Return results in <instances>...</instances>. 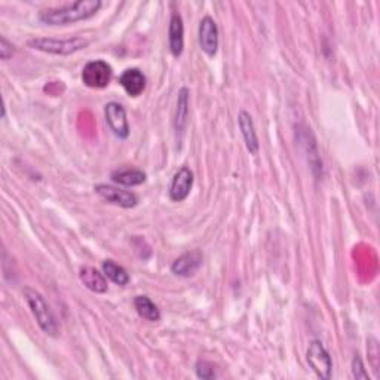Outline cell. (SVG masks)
I'll use <instances>...</instances> for the list:
<instances>
[{
	"instance_id": "obj_9",
	"label": "cell",
	"mask_w": 380,
	"mask_h": 380,
	"mask_svg": "<svg viewBox=\"0 0 380 380\" xmlns=\"http://www.w3.org/2000/svg\"><path fill=\"white\" fill-rule=\"evenodd\" d=\"M193 188V172L188 166L181 168L174 174L170 184V198L174 202H183L186 199Z\"/></svg>"
},
{
	"instance_id": "obj_6",
	"label": "cell",
	"mask_w": 380,
	"mask_h": 380,
	"mask_svg": "<svg viewBox=\"0 0 380 380\" xmlns=\"http://www.w3.org/2000/svg\"><path fill=\"white\" fill-rule=\"evenodd\" d=\"M104 116L106 122L118 138L120 140H125L129 135V124L126 119V112L122 104L116 103V101H110L104 107Z\"/></svg>"
},
{
	"instance_id": "obj_4",
	"label": "cell",
	"mask_w": 380,
	"mask_h": 380,
	"mask_svg": "<svg viewBox=\"0 0 380 380\" xmlns=\"http://www.w3.org/2000/svg\"><path fill=\"white\" fill-rule=\"evenodd\" d=\"M306 359H308V364L311 366L313 372L317 373L318 377H321L324 380L331 379L333 361H331L328 350L324 348V345L320 340H312L309 343Z\"/></svg>"
},
{
	"instance_id": "obj_1",
	"label": "cell",
	"mask_w": 380,
	"mask_h": 380,
	"mask_svg": "<svg viewBox=\"0 0 380 380\" xmlns=\"http://www.w3.org/2000/svg\"><path fill=\"white\" fill-rule=\"evenodd\" d=\"M100 0H78V2L42 11L39 20L46 25H69L94 16L101 8Z\"/></svg>"
},
{
	"instance_id": "obj_15",
	"label": "cell",
	"mask_w": 380,
	"mask_h": 380,
	"mask_svg": "<svg viewBox=\"0 0 380 380\" xmlns=\"http://www.w3.org/2000/svg\"><path fill=\"white\" fill-rule=\"evenodd\" d=\"M168 45L174 57H180L184 49V25L180 14H172L168 29Z\"/></svg>"
},
{
	"instance_id": "obj_7",
	"label": "cell",
	"mask_w": 380,
	"mask_h": 380,
	"mask_svg": "<svg viewBox=\"0 0 380 380\" xmlns=\"http://www.w3.org/2000/svg\"><path fill=\"white\" fill-rule=\"evenodd\" d=\"M96 192L109 203H113V205L122 208H134L138 203L135 193L110 186V184H98V186H96Z\"/></svg>"
},
{
	"instance_id": "obj_10",
	"label": "cell",
	"mask_w": 380,
	"mask_h": 380,
	"mask_svg": "<svg viewBox=\"0 0 380 380\" xmlns=\"http://www.w3.org/2000/svg\"><path fill=\"white\" fill-rule=\"evenodd\" d=\"M202 260H203V256L199 249H193V252H189L179 257L177 260L171 265V272L174 275L183 276V278L192 276L201 267Z\"/></svg>"
},
{
	"instance_id": "obj_3",
	"label": "cell",
	"mask_w": 380,
	"mask_h": 380,
	"mask_svg": "<svg viewBox=\"0 0 380 380\" xmlns=\"http://www.w3.org/2000/svg\"><path fill=\"white\" fill-rule=\"evenodd\" d=\"M33 49L42 52L55 54V55H71L85 49L89 45L88 39H83L80 36H75L70 39H49V38H36L27 43Z\"/></svg>"
},
{
	"instance_id": "obj_20",
	"label": "cell",
	"mask_w": 380,
	"mask_h": 380,
	"mask_svg": "<svg viewBox=\"0 0 380 380\" xmlns=\"http://www.w3.org/2000/svg\"><path fill=\"white\" fill-rule=\"evenodd\" d=\"M197 375L201 379H212L214 375V368H212L211 364H208L207 361H199L197 364Z\"/></svg>"
},
{
	"instance_id": "obj_19",
	"label": "cell",
	"mask_w": 380,
	"mask_h": 380,
	"mask_svg": "<svg viewBox=\"0 0 380 380\" xmlns=\"http://www.w3.org/2000/svg\"><path fill=\"white\" fill-rule=\"evenodd\" d=\"M352 376L355 379H361V380H368L370 376L366 372V367L363 364V359L359 358V355H355L354 359H352Z\"/></svg>"
},
{
	"instance_id": "obj_18",
	"label": "cell",
	"mask_w": 380,
	"mask_h": 380,
	"mask_svg": "<svg viewBox=\"0 0 380 380\" xmlns=\"http://www.w3.org/2000/svg\"><path fill=\"white\" fill-rule=\"evenodd\" d=\"M103 273L109 278L110 281L115 282L116 285H126L129 282V275L122 266H119L113 260H104L103 262Z\"/></svg>"
},
{
	"instance_id": "obj_2",
	"label": "cell",
	"mask_w": 380,
	"mask_h": 380,
	"mask_svg": "<svg viewBox=\"0 0 380 380\" xmlns=\"http://www.w3.org/2000/svg\"><path fill=\"white\" fill-rule=\"evenodd\" d=\"M23 294H24V299H25L27 304H29V308L33 313V317L36 318V321H38L42 331L52 337L57 336L58 335V324H57V321H55L54 313L51 312L48 303L45 302L43 295L33 289H24Z\"/></svg>"
},
{
	"instance_id": "obj_17",
	"label": "cell",
	"mask_w": 380,
	"mask_h": 380,
	"mask_svg": "<svg viewBox=\"0 0 380 380\" xmlns=\"http://www.w3.org/2000/svg\"><path fill=\"white\" fill-rule=\"evenodd\" d=\"M147 175L140 170H125V171H115L112 174V180L120 186L133 188V186H140L146 181Z\"/></svg>"
},
{
	"instance_id": "obj_11",
	"label": "cell",
	"mask_w": 380,
	"mask_h": 380,
	"mask_svg": "<svg viewBox=\"0 0 380 380\" xmlns=\"http://www.w3.org/2000/svg\"><path fill=\"white\" fill-rule=\"evenodd\" d=\"M238 125L241 129V134L244 137L247 150L252 155H257L258 149H260V144H258V138L252 115L247 113L245 110H241L238 115Z\"/></svg>"
},
{
	"instance_id": "obj_5",
	"label": "cell",
	"mask_w": 380,
	"mask_h": 380,
	"mask_svg": "<svg viewBox=\"0 0 380 380\" xmlns=\"http://www.w3.org/2000/svg\"><path fill=\"white\" fill-rule=\"evenodd\" d=\"M112 75L113 70L106 61H89L82 70V82L85 83L88 88L103 89L109 85L110 80H112Z\"/></svg>"
},
{
	"instance_id": "obj_13",
	"label": "cell",
	"mask_w": 380,
	"mask_h": 380,
	"mask_svg": "<svg viewBox=\"0 0 380 380\" xmlns=\"http://www.w3.org/2000/svg\"><path fill=\"white\" fill-rule=\"evenodd\" d=\"M79 280L92 293L103 294L109 289L107 276L97 271L96 267H89V266L82 267L79 271Z\"/></svg>"
},
{
	"instance_id": "obj_8",
	"label": "cell",
	"mask_w": 380,
	"mask_h": 380,
	"mask_svg": "<svg viewBox=\"0 0 380 380\" xmlns=\"http://www.w3.org/2000/svg\"><path fill=\"white\" fill-rule=\"evenodd\" d=\"M199 46L208 57H214L219 49V29L211 16H203L199 23Z\"/></svg>"
},
{
	"instance_id": "obj_16",
	"label": "cell",
	"mask_w": 380,
	"mask_h": 380,
	"mask_svg": "<svg viewBox=\"0 0 380 380\" xmlns=\"http://www.w3.org/2000/svg\"><path fill=\"white\" fill-rule=\"evenodd\" d=\"M134 308L137 313L147 321L157 322L161 320V311L157 309V306L147 295H137L134 299Z\"/></svg>"
},
{
	"instance_id": "obj_14",
	"label": "cell",
	"mask_w": 380,
	"mask_h": 380,
	"mask_svg": "<svg viewBox=\"0 0 380 380\" xmlns=\"http://www.w3.org/2000/svg\"><path fill=\"white\" fill-rule=\"evenodd\" d=\"M189 120V89L181 88L177 96V107H175V116H174V129L177 138H180L186 131Z\"/></svg>"
},
{
	"instance_id": "obj_21",
	"label": "cell",
	"mask_w": 380,
	"mask_h": 380,
	"mask_svg": "<svg viewBox=\"0 0 380 380\" xmlns=\"http://www.w3.org/2000/svg\"><path fill=\"white\" fill-rule=\"evenodd\" d=\"M12 55H14V45L9 43L2 36V38H0V58L6 61L11 58Z\"/></svg>"
},
{
	"instance_id": "obj_12",
	"label": "cell",
	"mask_w": 380,
	"mask_h": 380,
	"mask_svg": "<svg viewBox=\"0 0 380 380\" xmlns=\"http://www.w3.org/2000/svg\"><path fill=\"white\" fill-rule=\"evenodd\" d=\"M119 83L129 97L142 96L146 89V76L138 69H126L119 78Z\"/></svg>"
}]
</instances>
